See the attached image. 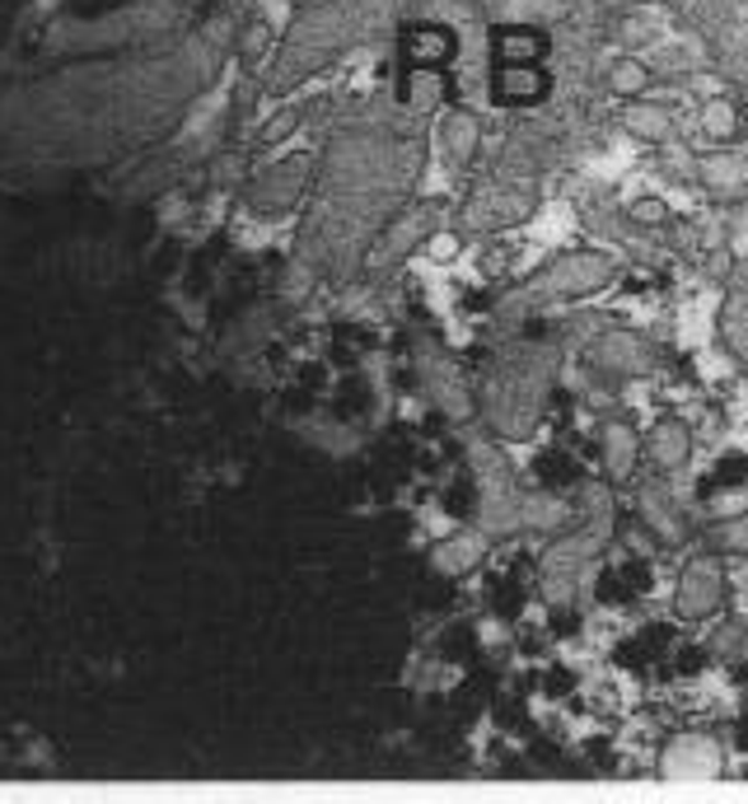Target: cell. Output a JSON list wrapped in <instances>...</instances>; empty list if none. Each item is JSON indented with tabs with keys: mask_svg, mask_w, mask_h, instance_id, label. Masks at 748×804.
Instances as JSON below:
<instances>
[{
	"mask_svg": "<svg viewBox=\"0 0 748 804\" xmlns=\"http://www.w3.org/2000/svg\"><path fill=\"white\" fill-rule=\"evenodd\" d=\"M454 33L440 28V24H416L403 33V66L412 76H440L449 71V61H454Z\"/></svg>",
	"mask_w": 748,
	"mask_h": 804,
	"instance_id": "6da1fadb",
	"label": "cell"
},
{
	"mask_svg": "<svg viewBox=\"0 0 748 804\" xmlns=\"http://www.w3.org/2000/svg\"><path fill=\"white\" fill-rule=\"evenodd\" d=\"M492 47H496V66H529V61H543L548 38H543L538 28L506 24V28H496Z\"/></svg>",
	"mask_w": 748,
	"mask_h": 804,
	"instance_id": "ba28073f",
	"label": "cell"
},
{
	"mask_svg": "<svg viewBox=\"0 0 748 804\" xmlns=\"http://www.w3.org/2000/svg\"><path fill=\"white\" fill-rule=\"evenodd\" d=\"M628 127L646 141H659V136H669V113L655 103H636V108H628Z\"/></svg>",
	"mask_w": 748,
	"mask_h": 804,
	"instance_id": "7c38bea8",
	"label": "cell"
},
{
	"mask_svg": "<svg viewBox=\"0 0 748 804\" xmlns=\"http://www.w3.org/2000/svg\"><path fill=\"white\" fill-rule=\"evenodd\" d=\"M721 543L735 548V552H748V519H744V524H729V529H721Z\"/></svg>",
	"mask_w": 748,
	"mask_h": 804,
	"instance_id": "e0dca14e",
	"label": "cell"
},
{
	"mask_svg": "<svg viewBox=\"0 0 748 804\" xmlns=\"http://www.w3.org/2000/svg\"><path fill=\"white\" fill-rule=\"evenodd\" d=\"M721 767V748L706 734H678L665 754V772L674 777H711Z\"/></svg>",
	"mask_w": 748,
	"mask_h": 804,
	"instance_id": "8992f818",
	"label": "cell"
},
{
	"mask_svg": "<svg viewBox=\"0 0 748 804\" xmlns=\"http://www.w3.org/2000/svg\"><path fill=\"white\" fill-rule=\"evenodd\" d=\"M725 599V575L711 556H698L688 571H683V585H678V618H711Z\"/></svg>",
	"mask_w": 748,
	"mask_h": 804,
	"instance_id": "7a4b0ae2",
	"label": "cell"
},
{
	"mask_svg": "<svg viewBox=\"0 0 748 804\" xmlns=\"http://www.w3.org/2000/svg\"><path fill=\"white\" fill-rule=\"evenodd\" d=\"M440 150H445L449 164H468L473 160V150H477V122L468 113H449L440 122Z\"/></svg>",
	"mask_w": 748,
	"mask_h": 804,
	"instance_id": "9c48e42d",
	"label": "cell"
},
{
	"mask_svg": "<svg viewBox=\"0 0 748 804\" xmlns=\"http://www.w3.org/2000/svg\"><path fill=\"white\" fill-rule=\"evenodd\" d=\"M646 66L641 61H618L613 66V76H608V84H613V94H641L646 90Z\"/></svg>",
	"mask_w": 748,
	"mask_h": 804,
	"instance_id": "5bb4252c",
	"label": "cell"
},
{
	"mask_svg": "<svg viewBox=\"0 0 748 804\" xmlns=\"http://www.w3.org/2000/svg\"><path fill=\"white\" fill-rule=\"evenodd\" d=\"M290 183H295V173H272L267 187H257V206H263V211H281L290 202Z\"/></svg>",
	"mask_w": 748,
	"mask_h": 804,
	"instance_id": "9a60e30c",
	"label": "cell"
},
{
	"mask_svg": "<svg viewBox=\"0 0 748 804\" xmlns=\"http://www.w3.org/2000/svg\"><path fill=\"white\" fill-rule=\"evenodd\" d=\"M702 179H706V187L716 192V197H739L744 183H748V169L735 160V154H716V160L702 164Z\"/></svg>",
	"mask_w": 748,
	"mask_h": 804,
	"instance_id": "30bf717a",
	"label": "cell"
},
{
	"mask_svg": "<svg viewBox=\"0 0 748 804\" xmlns=\"http://www.w3.org/2000/svg\"><path fill=\"white\" fill-rule=\"evenodd\" d=\"M603 445H608V468H613V482H622V478H628V468H632V459H636V435L628 426H613L603 435Z\"/></svg>",
	"mask_w": 748,
	"mask_h": 804,
	"instance_id": "8fae6325",
	"label": "cell"
},
{
	"mask_svg": "<svg viewBox=\"0 0 748 804\" xmlns=\"http://www.w3.org/2000/svg\"><path fill=\"white\" fill-rule=\"evenodd\" d=\"M702 127H706V136H711V141H735V136H739V113L729 108L725 99H716V103H711V108H706Z\"/></svg>",
	"mask_w": 748,
	"mask_h": 804,
	"instance_id": "4fadbf2b",
	"label": "cell"
},
{
	"mask_svg": "<svg viewBox=\"0 0 748 804\" xmlns=\"http://www.w3.org/2000/svg\"><path fill=\"white\" fill-rule=\"evenodd\" d=\"M632 220H641V225H665L669 211L655 197H641V202H632Z\"/></svg>",
	"mask_w": 748,
	"mask_h": 804,
	"instance_id": "2e32d148",
	"label": "cell"
},
{
	"mask_svg": "<svg viewBox=\"0 0 748 804\" xmlns=\"http://www.w3.org/2000/svg\"><path fill=\"white\" fill-rule=\"evenodd\" d=\"M589 365L599 375H636V370H651V346L636 342L632 332H608L603 342H595Z\"/></svg>",
	"mask_w": 748,
	"mask_h": 804,
	"instance_id": "5b68a950",
	"label": "cell"
},
{
	"mask_svg": "<svg viewBox=\"0 0 748 804\" xmlns=\"http://www.w3.org/2000/svg\"><path fill=\"white\" fill-rule=\"evenodd\" d=\"M646 459L659 468V473H678V468L692 459V435H688V426L659 422V426L646 435Z\"/></svg>",
	"mask_w": 748,
	"mask_h": 804,
	"instance_id": "52a82bcc",
	"label": "cell"
},
{
	"mask_svg": "<svg viewBox=\"0 0 748 804\" xmlns=\"http://www.w3.org/2000/svg\"><path fill=\"white\" fill-rule=\"evenodd\" d=\"M608 276H613V262L603 253H566L543 282L552 295H585V290H599Z\"/></svg>",
	"mask_w": 748,
	"mask_h": 804,
	"instance_id": "277c9868",
	"label": "cell"
},
{
	"mask_svg": "<svg viewBox=\"0 0 748 804\" xmlns=\"http://www.w3.org/2000/svg\"><path fill=\"white\" fill-rule=\"evenodd\" d=\"M552 90L548 71L538 61L529 66H496L492 71V99L500 108H533V103H543Z\"/></svg>",
	"mask_w": 748,
	"mask_h": 804,
	"instance_id": "3957f363",
	"label": "cell"
}]
</instances>
